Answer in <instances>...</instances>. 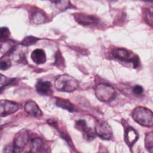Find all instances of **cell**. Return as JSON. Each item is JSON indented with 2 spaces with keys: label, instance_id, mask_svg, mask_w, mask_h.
<instances>
[{
  "label": "cell",
  "instance_id": "obj_1",
  "mask_svg": "<svg viewBox=\"0 0 153 153\" xmlns=\"http://www.w3.org/2000/svg\"><path fill=\"white\" fill-rule=\"evenodd\" d=\"M78 81L67 74H63L58 76L54 81V87L59 91L73 92L78 87Z\"/></svg>",
  "mask_w": 153,
  "mask_h": 153
},
{
  "label": "cell",
  "instance_id": "obj_2",
  "mask_svg": "<svg viewBox=\"0 0 153 153\" xmlns=\"http://www.w3.org/2000/svg\"><path fill=\"white\" fill-rule=\"evenodd\" d=\"M133 119L139 124L151 127L153 124V114L152 112L143 106H137L133 109L131 113Z\"/></svg>",
  "mask_w": 153,
  "mask_h": 153
},
{
  "label": "cell",
  "instance_id": "obj_3",
  "mask_svg": "<svg viewBox=\"0 0 153 153\" xmlns=\"http://www.w3.org/2000/svg\"><path fill=\"white\" fill-rule=\"evenodd\" d=\"M95 95L99 100L108 102L115 98L117 93L113 86L108 84L101 83L96 87Z\"/></svg>",
  "mask_w": 153,
  "mask_h": 153
},
{
  "label": "cell",
  "instance_id": "obj_4",
  "mask_svg": "<svg viewBox=\"0 0 153 153\" xmlns=\"http://www.w3.org/2000/svg\"><path fill=\"white\" fill-rule=\"evenodd\" d=\"M112 56L120 61L132 63L134 68H137L140 64L139 57L125 48H119L115 49L112 52Z\"/></svg>",
  "mask_w": 153,
  "mask_h": 153
},
{
  "label": "cell",
  "instance_id": "obj_5",
  "mask_svg": "<svg viewBox=\"0 0 153 153\" xmlns=\"http://www.w3.org/2000/svg\"><path fill=\"white\" fill-rule=\"evenodd\" d=\"M29 133L25 129L19 131L14 136L13 140V152H20L27 144L29 142Z\"/></svg>",
  "mask_w": 153,
  "mask_h": 153
},
{
  "label": "cell",
  "instance_id": "obj_6",
  "mask_svg": "<svg viewBox=\"0 0 153 153\" xmlns=\"http://www.w3.org/2000/svg\"><path fill=\"white\" fill-rule=\"evenodd\" d=\"M95 131L96 134L102 139L109 140L112 136L111 127L105 121L97 120L95 124Z\"/></svg>",
  "mask_w": 153,
  "mask_h": 153
},
{
  "label": "cell",
  "instance_id": "obj_7",
  "mask_svg": "<svg viewBox=\"0 0 153 153\" xmlns=\"http://www.w3.org/2000/svg\"><path fill=\"white\" fill-rule=\"evenodd\" d=\"M20 108V105L8 100H1L0 103V115L1 117L12 114Z\"/></svg>",
  "mask_w": 153,
  "mask_h": 153
},
{
  "label": "cell",
  "instance_id": "obj_8",
  "mask_svg": "<svg viewBox=\"0 0 153 153\" xmlns=\"http://www.w3.org/2000/svg\"><path fill=\"white\" fill-rule=\"evenodd\" d=\"M74 17L77 23L84 26L96 25L99 22L98 19H97L95 16L85 13H75L74 14Z\"/></svg>",
  "mask_w": 153,
  "mask_h": 153
},
{
  "label": "cell",
  "instance_id": "obj_9",
  "mask_svg": "<svg viewBox=\"0 0 153 153\" xmlns=\"http://www.w3.org/2000/svg\"><path fill=\"white\" fill-rule=\"evenodd\" d=\"M139 139L137 131L132 127L128 126L124 131V140L130 149L135 144Z\"/></svg>",
  "mask_w": 153,
  "mask_h": 153
},
{
  "label": "cell",
  "instance_id": "obj_10",
  "mask_svg": "<svg viewBox=\"0 0 153 153\" xmlns=\"http://www.w3.org/2000/svg\"><path fill=\"white\" fill-rule=\"evenodd\" d=\"M76 128L82 133L84 136L89 140H92L95 137V134L91 128L88 127L84 120H78L75 123Z\"/></svg>",
  "mask_w": 153,
  "mask_h": 153
},
{
  "label": "cell",
  "instance_id": "obj_11",
  "mask_svg": "<svg viewBox=\"0 0 153 153\" xmlns=\"http://www.w3.org/2000/svg\"><path fill=\"white\" fill-rule=\"evenodd\" d=\"M25 111L28 115L34 117H40L42 113L38 105L32 100H29L26 102L24 106Z\"/></svg>",
  "mask_w": 153,
  "mask_h": 153
},
{
  "label": "cell",
  "instance_id": "obj_12",
  "mask_svg": "<svg viewBox=\"0 0 153 153\" xmlns=\"http://www.w3.org/2000/svg\"><path fill=\"white\" fill-rule=\"evenodd\" d=\"M51 86V83L48 81H38L35 85L36 91L44 96H49L52 94Z\"/></svg>",
  "mask_w": 153,
  "mask_h": 153
},
{
  "label": "cell",
  "instance_id": "obj_13",
  "mask_svg": "<svg viewBox=\"0 0 153 153\" xmlns=\"http://www.w3.org/2000/svg\"><path fill=\"white\" fill-rule=\"evenodd\" d=\"M30 57L32 61L37 65L43 64L46 62L45 53L42 49L34 50L31 53Z\"/></svg>",
  "mask_w": 153,
  "mask_h": 153
},
{
  "label": "cell",
  "instance_id": "obj_14",
  "mask_svg": "<svg viewBox=\"0 0 153 153\" xmlns=\"http://www.w3.org/2000/svg\"><path fill=\"white\" fill-rule=\"evenodd\" d=\"M30 148V152H44V149H45L43 140L39 137H35L31 140Z\"/></svg>",
  "mask_w": 153,
  "mask_h": 153
},
{
  "label": "cell",
  "instance_id": "obj_15",
  "mask_svg": "<svg viewBox=\"0 0 153 153\" xmlns=\"http://www.w3.org/2000/svg\"><path fill=\"white\" fill-rule=\"evenodd\" d=\"M56 105L57 106H59L63 109L67 110L71 112H73L76 111L74 105L72 104V103H71L68 100L61 98H56Z\"/></svg>",
  "mask_w": 153,
  "mask_h": 153
},
{
  "label": "cell",
  "instance_id": "obj_16",
  "mask_svg": "<svg viewBox=\"0 0 153 153\" xmlns=\"http://www.w3.org/2000/svg\"><path fill=\"white\" fill-rule=\"evenodd\" d=\"M145 146L149 152H152L153 149V136L152 132L150 131L145 134Z\"/></svg>",
  "mask_w": 153,
  "mask_h": 153
},
{
  "label": "cell",
  "instance_id": "obj_17",
  "mask_svg": "<svg viewBox=\"0 0 153 153\" xmlns=\"http://www.w3.org/2000/svg\"><path fill=\"white\" fill-rule=\"evenodd\" d=\"M16 78H7L5 76H4L1 74V91L3 90V88H5L7 86H10L13 84H15L16 82Z\"/></svg>",
  "mask_w": 153,
  "mask_h": 153
},
{
  "label": "cell",
  "instance_id": "obj_18",
  "mask_svg": "<svg viewBox=\"0 0 153 153\" xmlns=\"http://www.w3.org/2000/svg\"><path fill=\"white\" fill-rule=\"evenodd\" d=\"M39 39V38L33 36H27L25 37L21 41V44L25 47L30 46L35 44Z\"/></svg>",
  "mask_w": 153,
  "mask_h": 153
},
{
  "label": "cell",
  "instance_id": "obj_19",
  "mask_svg": "<svg viewBox=\"0 0 153 153\" xmlns=\"http://www.w3.org/2000/svg\"><path fill=\"white\" fill-rule=\"evenodd\" d=\"M32 22L36 25H39L44 22L45 20V16L41 12L37 11L33 14L32 18Z\"/></svg>",
  "mask_w": 153,
  "mask_h": 153
},
{
  "label": "cell",
  "instance_id": "obj_20",
  "mask_svg": "<svg viewBox=\"0 0 153 153\" xmlns=\"http://www.w3.org/2000/svg\"><path fill=\"white\" fill-rule=\"evenodd\" d=\"M0 33H1L0 38H1V41H2L3 40L4 41L7 40V39L10 36V32L9 29L6 27H2L1 28Z\"/></svg>",
  "mask_w": 153,
  "mask_h": 153
},
{
  "label": "cell",
  "instance_id": "obj_21",
  "mask_svg": "<svg viewBox=\"0 0 153 153\" xmlns=\"http://www.w3.org/2000/svg\"><path fill=\"white\" fill-rule=\"evenodd\" d=\"M56 60H55V63H56V66L59 67H62L63 66V57L62 56L60 52H57L56 54Z\"/></svg>",
  "mask_w": 153,
  "mask_h": 153
},
{
  "label": "cell",
  "instance_id": "obj_22",
  "mask_svg": "<svg viewBox=\"0 0 153 153\" xmlns=\"http://www.w3.org/2000/svg\"><path fill=\"white\" fill-rule=\"evenodd\" d=\"M10 66H11V63L9 60H3L1 59V63H0V67L1 70H6L8 69Z\"/></svg>",
  "mask_w": 153,
  "mask_h": 153
},
{
  "label": "cell",
  "instance_id": "obj_23",
  "mask_svg": "<svg viewBox=\"0 0 153 153\" xmlns=\"http://www.w3.org/2000/svg\"><path fill=\"white\" fill-rule=\"evenodd\" d=\"M133 91L136 94H141L143 91V88L141 85H136L133 88Z\"/></svg>",
  "mask_w": 153,
  "mask_h": 153
},
{
  "label": "cell",
  "instance_id": "obj_24",
  "mask_svg": "<svg viewBox=\"0 0 153 153\" xmlns=\"http://www.w3.org/2000/svg\"><path fill=\"white\" fill-rule=\"evenodd\" d=\"M146 20H148V23L149 25H150L151 26H152V13H149V11L148 12H146V17H145Z\"/></svg>",
  "mask_w": 153,
  "mask_h": 153
}]
</instances>
